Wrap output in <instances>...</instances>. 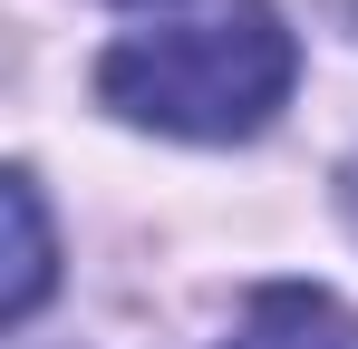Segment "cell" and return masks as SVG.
Returning <instances> with one entry per match:
<instances>
[{"label": "cell", "mask_w": 358, "mask_h": 349, "mask_svg": "<svg viewBox=\"0 0 358 349\" xmlns=\"http://www.w3.org/2000/svg\"><path fill=\"white\" fill-rule=\"evenodd\" d=\"M300 39L281 29L271 0H184L107 39L97 58V97L145 126V136H184V146H242L291 107Z\"/></svg>", "instance_id": "cell-1"}, {"label": "cell", "mask_w": 358, "mask_h": 349, "mask_svg": "<svg viewBox=\"0 0 358 349\" xmlns=\"http://www.w3.org/2000/svg\"><path fill=\"white\" fill-rule=\"evenodd\" d=\"M223 349H358V320L320 282H262L242 301V330Z\"/></svg>", "instance_id": "cell-2"}, {"label": "cell", "mask_w": 358, "mask_h": 349, "mask_svg": "<svg viewBox=\"0 0 358 349\" xmlns=\"http://www.w3.org/2000/svg\"><path fill=\"white\" fill-rule=\"evenodd\" d=\"M0 204H10V291H0V320H29L49 282H59V242H49V204H39V174L10 165L0 174Z\"/></svg>", "instance_id": "cell-3"}, {"label": "cell", "mask_w": 358, "mask_h": 349, "mask_svg": "<svg viewBox=\"0 0 358 349\" xmlns=\"http://www.w3.org/2000/svg\"><path fill=\"white\" fill-rule=\"evenodd\" d=\"M349 224H358V165H349Z\"/></svg>", "instance_id": "cell-4"}, {"label": "cell", "mask_w": 358, "mask_h": 349, "mask_svg": "<svg viewBox=\"0 0 358 349\" xmlns=\"http://www.w3.org/2000/svg\"><path fill=\"white\" fill-rule=\"evenodd\" d=\"M349 20H358V0H349Z\"/></svg>", "instance_id": "cell-5"}, {"label": "cell", "mask_w": 358, "mask_h": 349, "mask_svg": "<svg viewBox=\"0 0 358 349\" xmlns=\"http://www.w3.org/2000/svg\"><path fill=\"white\" fill-rule=\"evenodd\" d=\"M155 10H165V0H155Z\"/></svg>", "instance_id": "cell-6"}]
</instances>
